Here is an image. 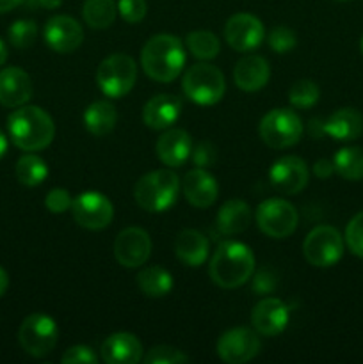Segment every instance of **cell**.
Masks as SVG:
<instances>
[{
    "instance_id": "1f68e13d",
    "label": "cell",
    "mask_w": 363,
    "mask_h": 364,
    "mask_svg": "<svg viewBox=\"0 0 363 364\" xmlns=\"http://www.w3.org/2000/svg\"><path fill=\"white\" fill-rule=\"evenodd\" d=\"M185 45H187L189 52L194 57L201 60H210L214 57L219 55L221 43L214 32L209 31H194L189 32L185 38Z\"/></svg>"
},
{
    "instance_id": "7bdbcfd3",
    "label": "cell",
    "mask_w": 363,
    "mask_h": 364,
    "mask_svg": "<svg viewBox=\"0 0 363 364\" xmlns=\"http://www.w3.org/2000/svg\"><path fill=\"white\" fill-rule=\"evenodd\" d=\"M313 173H315V176L320 178V180H326V178H330L331 174L335 173V164L326 159L317 160L315 166H313Z\"/></svg>"
},
{
    "instance_id": "f35d334b",
    "label": "cell",
    "mask_w": 363,
    "mask_h": 364,
    "mask_svg": "<svg viewBox=\"0 0 363 364\" xmlns=\"http://www.w3.org/2000/svg\"><path fill=\"white\" fill-rule=\"evenodd\" d=\"M73 199H71L70 192L64 188H52L45 198V206L48 212L52 213H64L71 210Z\"/></svg>"
},
{
    "instance_id": "9a60e30c",
    "label": "cell",
    "mask_w": 363,
    "mask_h": 364,
    "mask_svg": "<svg viewBox=\"0 0 363 364\" xmlns=\"http://www.w3.org/2000/svg\"><path fill=\"white\" fill-rule=\"evenodd\" d=\"M270 183L280 192L288 196L299 194L308 185V167L299 156H281L269 171Z\"/></svg>"
},
{
    "instance_id": "52a82bcc",
    "label": "cell",
    "mask_w": 363,
    "mask_h": 364,
    "mask_svg": "<svg viewBox=\"0 0 363 364\" xmlns=\"http://www.w3.org/2000/svg\"><path fill=\"white\" fill-rule=\"evenodd\" d=\"M260 137L269 148L283 149L298 144L302 135V121L292 109H274L260 121Z\"/></svg>"
},
{
    "instance_id": "484cf974",
    "label": "cell",
    "mask_w": 363,
    "mask_h": 364,
    "mask_svg": "<svg viewBox=\"0 0 363 364\" xmlns=\"http://www.w3.org/2000/svg\"><path fill=\"white\" fill-rule=\"evenodd\" d=\"M253 212L248 203L241 199H230L224 203L217 213V228L224 235L242 233L251 224Z\"/></svg>"
},
{
    "instance_id": "836d02e7",
    "label": "cell",
    "mask_w": 363,
    "mask_h": 364,
    "mask_svg": "<svg viewBox=\"0 0 363 364\" xmlns=\"http://www.w3.org/2000/svg\"><path fill=\"white\" fill-rule=\"evenodd\" d=\"M7 36L14 48L25 50L34 45L38 38V25L32 20H16L7 31Z\"/></svg>"
},
{
    "instance_id": "603a6c76",
    "label": "cell",
    "mask_w": 363,
    "mask_h": 364,
    "mask_svg": "<svg viewBox=\"0 0 363 364\" xmlns=\"http://www.w3.org/2000/svg\"><path fill=\"white\" fill-rule=\"evenodd\" d=\"M270 68L263 57L246 55L238 59L233 70V80L238 89L246 92H255L269 82Z\"/></svg>"
},
{
    "instance_id": "4dcf8cb0",
    "label": "cell",
    "mask_w": 363,
    "mask_h": 364,
    "mask_svg": "<svg viewBox=\"0 0 363 364\" xmlns=\"http://www.w3.org/2000/svg\"><path fill=\"white\" fill-rule=\"evenodd\" d=\"M48 176V166L38 155H23L16 162V178L25 187H38Z\"/></svg>"
},
{
    "instance_id": "7c38bea8",
    "label": "cell",
    "mask_w": 363,
    "mask_h": 364,
    "mask_svg": "<svg viewBox=\"0 0 363 364\" xmlns=\"http://www.w3.org/2000/svg\"><path fill=\"white\" fill-rule=\"evenodd\" d=\"M262 348L256 331L235 327L226 331L217 341V354L228 364H244L251 361Z\"/></svg>"
},
{
    "instance_id": "d6a6232c",
    "label": "cell",
    "mask_w": 363,
    "mask_h": 364,
    "mask_svg": "<svg viewBox=\"0 0 363 364\" xmlns=\"http://www.w3.org/2000/svg\"><path fill=\"white\" fill-rule=\"evenodd\" d=\"M320 98V89L319 85L313 80L308 78H302V80L295 82L294 85L288 91V102L294 109H310V107L315 105Z\"/></svg>"
},
{
    "instance_id": "ac0fdd59",
    "label": "cell",
    "mask_w": 363,
    "mask_h": 364,
    "mask_svg": "<svg viewBox=\"0 0 363 364\" xmlns=\"http://www.w3.org/2000/svg\"><path fill=\"white\" fill-rule=\"evenodd\" d=\"M32 96V80L27 71L20 68L0 70V105L18 109L25 105Z\"/></svg>"
},
{
    "instance_id": "ba28073f",
    "label": "cell",
    "mask_w": 363,
    "mask_h": 364,
    "mask_svg": "<svg viewBox=\"0 0 363 364\" xmlns=\"http://www.w3.org/2000/svg\"><path fill=\"white\" fill-rule=\"evenodd\" d=\"M59 329L52 316L34 313L21 322L18 341L21 348L32 358H45L56 348Z\"/></svg>"
},
{
    "instance_id": "83f0119b",
    "label": "cell",
    "mask_w": 363,
    "mask_h": 364,
    "mask_svg": "<svg viewBox=\"0 0 363 364\" xmlns=\"http://www.w3.org/2000/svg\"><path fill=\"white\" fill-rule=\"evenodd\" d=\"M137 284L146 297L160 299L173 288V276L162 267H146L139 272Z\"/></svg>"
},
{
    "instance_id": "74e56055",
    "label": "cell",
    "mask_w": 363,
    "mask_h": 364,
    "mask_svg": "<svg viewBox=\"0 0 363 364\" xmlns=\"http://www.w3.org/2000/svg\"><path fill=\"white\" fill-rule=\"evenodd\" d=\"M117 11L121 18L128 23H139L146 16V0H120L117 2Z\"/></svg>"
},
{
    "instance_id": "8992f818",
    "label": "cell",
    "mask_w": 363,
    "mask_h": 364,
    "mask_svg": "<svg viewBox=\"0 0 363 364\" xmlns=\"http://www.w3.org/2000/svg\"><path fill=\"white\" fill-rule=\"evenodd\" d=\"M182 87L187 98L198 105H214L224 96L226 82H224V75L216 66L199 63L185 71Z\"/></svg>"
},
{
    "instance_id": "f546056e",
    "label": "cell",
    "mask_w": 363,
    "mask_h": 364,
    "mask_svg": "<svg viewBox=\"0 0 363 364\" xmlns=\"http://www.w3.org/2000/svg\"><path fill=\"white\" fill-rule=\"evenodd\" d=\"M335 171L340 174L344 180L359 181L363 180V149L356 146L338 149L333 159Z\"/></svg>"
},
{
    "instance_id": "277c9868",
    "label": "cell",
    "mask_w": 363,
    "mask_h": 364,
    "mask_svg": "<svg viewBox=\"0 0 363 364\" xmlns=\"http://www.w3.org/2000/svg\"><path fill=\"white\" fill-rule=\"evenodd\" d=\"M180 178L169 169L152 171L135 183L134 198L142 210L160 213L169 210L180 194Z\"/></svg>"
},
{
    "instance_id": "b9f144b4",
    "label": "cell",
    "mask_w": 363,
    "mask_h": 364,
    "mask_svg": "<svg viewBox=\"0 0 363 364\" xmlns=\"http://www.w3.org/2000/svg\"><path fill=\"white\" fill-rule=\"evenodd\" d=\"M253 288H255V291L258 295L267 294V291H270L274 288V277L269 276L267 270H263V272H260L258 276H256L255 283H253Z\"/></svg>"
},
{
    "instance_id": "3957f363",
    "label": "cell",
    "mask_w": 363,
    "mask_h": 364,
    "mask_svg": "<svg viewBox=\"0 0 363 364\" xmlns=\"http://www.w3.org/2000/svg\"><path fill=\"white\" fill-rule=\"evenodd\" d=\"M210 277L221 288L242 287L255 272V255L241 242H224L210 259Z\"/></svg>"
},
{
    "instance_id": "2e32d148",
    "label": "cell",
    "mask_w": 363,
    "mask_h": 364,
    "mask_svg": "<svg viewBox=\"0 0 363 364\" xmlns=\"http://www.w3.org/2000/svg\"><path fill=\"white\" fill-rule=\"evenodd\" d=\"M43 34H45L46 45L57 53L75 52L84 41L82 25L75 18L64 16V14L50 18Z\"/></svg>"
},
{
    "instance_id": "681fc988",
    "label": "cell",
    "mask_w": 363,
    "mask_h": 364,
    "mask_svg": "<svg viewBox=\"0 0 363 364\" xmlns=\"http://www.w3.org/2000/svg\"><path fill=\"white\" fill-rule=\"evenodd\" d=\"M359 48H362V53H363V38H362V43H359Z\"/></svg>"
},
{
    "instance_id": "f6af8a7d",
    "label": "cell",
    "mask_w": 363,
    "mask_h": 364,
    "mask_svg": "<svg viewBox=\"0 0 363 364\" xmlns=\"http://www.w3.org/2000/svg\"><path fill=\"white\" fill-rule=\"evenodd\" d=\"M21 0H0V14L2 13H9L13 11L14 7L20 6Z\"/></svg>"
},
{
    "instance_id": "5b68a950",
    "label": "cell",
    "mask_w": 363,
    "mask_h": 364,
    "mask_svg": "<svg viewBox=\"0 0 363 364\" xmlns=\"http://www.w3.org/2000/svg\"><path fill=\"white\" fill-rule=\"evenodd\" d=\"M137 80V64L127 53H114L100 63L96 70V84L109 98L128 95Z\"/></svg>"
},
{
    "instance_id": "d4e9b609",
    "label": "cell",
    "mask_w": 363,
    "mask_h": 364,
    "mask_svg": "<svg viewBox=\"0 0 363 364\" xmlns=\"http://www.w3.org/2000/svg\"><path fill=\"white\" fill-rule=\"evenodd\" d=\"M174 251L180 262L187 267H199L209 258V240L196 230H185L174 242Z\"/></svg>"
},
{
    "instance_id": "f907efd6",
    "label": "cell",
    "mask_w": 363,
    "mask_h": 364,
    "mask_svg": "<svg viewBox=\"0 0 363 364\" xmlns=\"http://www.w3.org/2000/svg\"><path fill=\"white\" fill-rule=\"evenodd\" d=\"M337 2H347V0H337Z\"/></svg>"
},
{
    "instance_id": "c3c4849f",
    "label": "cell",
    "mask_w": 363,
    "mask_h": 364,
    "mask_svg": "<svg viewBox=\"0 0 363 364\" xmlns=\"http://www.w3.org/2000/svg\"><path fill=\"white\" fill-rule=\"evenodd\" d=\"M6 151H7V139H6V135L0 132V159L6 155Z\"/></svg>"
},
{
    "instance_id": "6da1fadb",
    "label": "cell",
    "mask_w": 363,
    "mask_h": 364,
    "mask_svg": "<svg viewBox=\"0 0 363 364\" xmlns=\"http://www.w3.org/2000/svg\"><path fill=\"white\" fill-rule=\"evenodd\" d=\"M11 141L23 151H39L56 137V124L48 112L34 105H21L7 117Z\"/></svg>"
},
{
    "instance_id": "bcb514c9",
    "label": "cell",
    "mask_w": 363,
    "mask_h": 364,
    "mask_svg": "<svg viewBox=\"0 0 363 364\" xmlns=\"http://www.w3.org/2000/svg\"><path fill=\"white\" fill-rule=\"evenodd\" d=\"M7 287H9V277H7V272L6 270L0 267V297H2L4 294H6Z\"/></svg>"
},
{
    "instance_id": "8d00e7d4",
    "label": "cell",
    "mask_w": 363,
    "mask_h": 364,
    "mask_svg": "<svg viewBox=\"0 0 363 364\" xmlns=\"http://www.w3.org/2000/svg\"><path fill=\"white\" fill-rule=\"evenodd\" d=\"M269 46L276 53H288L295 45H298V38H295V32L290 31L288 27H274L273 31L269 32Z\"/></svg>"
},
{
    "instance_id": "7dc6e473",
    "label": "cell",
    "mask_w": 363,
    "mask_h": 364,
    "mask_svg": "<svg viewBox=\"0 0 363 364\" xmlns=\"http://www.w3.org/2000/svg\"><path fill=\"white\" fill-rule=\"evenodd\" d=\"M7 55H9V53H7V45L4 43V39L0 38V66H4V64H6Z\"/></svg>"
},
{
    "instance_id": "7a4b0ae2",
    "label": "cell",
    "mask_w": 363,
    "mask_h": 364,
    "mask_svg": "<svg viewBox=\"0 0 363 364\" xmlns=\"http://www.w3.org/2000/svg\"><path fill=\"white\" fill-rule=\"evenodd\" d=\"M185 64V48L173 34H157L141 52V66L157 82H173Z\"/></svg>"
},
{
    "instance_id": "e575fe53",
    "label": "cell",
    "mask_w": 363,
    "mask_h": 364,
    "mask_svg": "<svg viewBox=\"0 0 363 364\" xmlns=\"http://www.w3.org/2000/svg\"><path fill=\"white\" fill-rule=\"evenodd\" d=\"M142 361L146 364H182L189 363V358L178 348L169 347V345H159V347L152 348Z\"/></svg>"
},
{
    "instance_id": "60d3db41",
    "label": "cell",
    "mask_w": 363,
    "mask_h": 364,
    "mask_svg": "<svg viewBox=\"0 0 363 364\" xmlns=\"http://www.w3.org/2000/svg\"><path fill=\"white\" fill-rule=\"evenodd\" d=\"M192 156H194V164L198 167L212 166L216 162V148L210 142H199L196 148H192Z\"/></svg>"
},
{
    "instance_id": "4316f807",
    "label": "cell",
    "mask_w": 363,
    "mask_h": 364,
    "mask_svg": "<svg viewBox=\"0 0 363 364\" xmlns=\"http://www.w3.org/2000/svg\"><path fill=\"white\" fill-rule=\"evenodd\" d=\"M117 123V112L112 103L95 102L85 109L84 124L88 132L95 137H105L114 130Z\"/></svg>"
},
{
    "instance_id": "e0dca14e",
    "label": "cell",
    "mask_w": 363,
    "mask_h": 364,
    "mask_svg": "<svg viewBox=\"0 0 363 364\" xmlns=\"http://www.w3.org/2000/svg\"><path fill=\"white\" fill-rule=\"evenodd\" d=\"M288 308L280 299H263L253 308L251 322L253 327L258 334L267 338H274L283 333L288 326Z\"/></svg>"
},
{
    "instance_id": "d590c367",
    "label": "cell",
    "mask_w": 363,
    "mask_h": 364,
    "mask_svg": "<svg viewBox=\"0 0 363 364\" xmlns=\"http://www.w3.org/2000/svg\"><path fill=\"white\" fill-rule=\"evenodd\" d=\"M345 244L352 255L363 258V212L356 213L345 228Z\"/></svg>"
},
{
    "instance_id": "44dd1931",
    "label": "cell",
    "mask_w": 363,
    "mask_h": 364,
    "mask_svg": "<svg viewBox=\"0 0 363 364\" xmlns=\"http://www.w3.org/2000/svg\"><path fill=\"white\" fill-rule=\"evenodd\" d=\"M100 354L107 364H135L142 359V345L134 334L114 333L103 341Z\"/></svg>"
},
{
    "instance_id": "d6986e66",
    "label": "cell",
    "mask_w": 363,
    "mask_h": 364,
    "mask_svg": "<svg viewBox=\"0 0 363 364\" xmlns=\"http://www.w3.org/2000/svg\"><path fill=\"white\" fill-rule=\"evenodd\" d=\"M182 191H184L185 199L196 208H209L214 205L219 194V185L216 178L205 171L203 167L189 171L182 181Z\"/></svg>"
},
{
    "instance_id": "4fadbf2b",
    "label": "cell",
    "mask_w": 363,
    "mask_h": 364,
    "mask_svg": "<svg viewBox=\"0 0 363 364\" xmlns=\"http://www.w3.org/2000/svg\"><path fill=\"white\" fill-rule=\"evenodd\" d=\"M265 38L262 21L249 13H237L224 25V39L237 52L255 50Z\"/></svg>"
},
{
    "instance_id": "ffe728a7",
    "label": "cell",
    "mask_w": 363,
    "mask_h": 364,
    "mask_svg": "<svg viewBox=\"0 0 363 364\" xmlns=\"http://www.w3.org/2000/svg\"><path fill=\"white\" fill-rule=\"evenodd\" d=\"M192 139L182 128H171L157 139V155L167 167H180L192 155Z\"/></svg>"
},
{
    "instance_id": "9c48e42d",
    "label": "cell",
    "mask_w": 363,
    "mask_h": 364,
    "mask_svg": "<svg viewBox=\"0 0 363 364\" xmlns=\"http://www.w3.org/2000/svg\"><path fill=\"white\" fill-rule=\"evenodd\" d=\"M302 252L310 265L319 269L333 267L344 255V238L333 226H317L305 238Z\"/></svg>"
},
{
    "instance_id": "8fae6325",
    "label": "cell",
    "mask_w": 363,
    "mask_h": 364,
    "mask_svg": "<svg viewBox=\"0 0 363 364\" xmlns=\"http://www.w3.org/2000/svg\"><path fill=\"white\" fill-rule=\"evenodd\" d=\"M71 213H73V219L77 220L78 226L98 231L112 223L114 206L110 199L105 198L102 192L88 191L73 199Z\"/></svg>"
},
{
    "instance_id": "cb8c5ba5",
    "label": "cell",
    "mask_w": 363,
    "mask_h": 364,
    "mask_svg": "<svg viewBox=\"0 0 363 364\" xmlns=\"http://www.w3.org/2000/svg\"><path fill=\"white\" fill-rule=\"evenodd\" d=\"M322 132L335 141H354L363 132V116L351 107L338 109L324 121Z\"/></svg>"
},
{
    "instance_id": "7402d4cb",
    "label": "cell",
    "mask_w": 363,
    "mask_h": 364,
    "mask_svg": "<svg viewBox=\"0 0 363 364\" xmlns=\"http://www.w3.org/2000/svg\"><path fill=\"white\" fill-rule=\"evenodd\" d=\"M182 114V102L173 95H159L142 109V121L152 130H167Z\"/></svg>"
},
{
    "instance_id": "f1b7e54d",
    "label": "cell",
    "mask_w": 363,
    "mask_h": 364,
    "mask_svg": "<svg viewBox=\"0 0 363 364\" xmlns=\"http://www.w3.org/2000/svg\"><path fill=\"white\" fill-rule=\"evenodd\" d=\"M116 13L117 7L114 0H85L82 7V16L85 23L98 31L110 27L116 20Z\"/></svg>"
},
{
    "instance_id": "30bf717a",
    "label": "cell",
    "mask_w": 363,
    "mask_h": 364,
    "mask_svg": "<svg viewBox=\"0 0 363 364\" xmlns=\"http://www.w3.org/2000/svg\"><path fill=\"white\" fill-rule=\"evenodd\" d=\"M256 224L260 230L270 238H287L298 228V212L285 199H267L260 203L255 213Z\"/></svg>"
},
{
    "instance_id": "5bb4252c",
    "label": "cell",
    "mask_w": 363,
    "mask_h": 364,
    "mask_svg": "<svg viewBox=\"0 0 363 364\" xmlns=\"http://www.w3.org/2000/svg\"><path fill=\"white\" fill-rule=\"evenodd\" d=\"M152 252V238L141 228H127L114 240V256L127 269H135L148 262Z\"/></svg>"
},
{
    "instance_id": "ab89813d",
    "label": "cell",
    "mask_w": 363,
    "mask_h": 364,
    "mask_svg": "<svg viewBox=\"0 0 363 364\" xmlns=\"http://www.w3.org/2000/svg\"><path fill=\"white\" fill-rule=\"evenodd\" d=\"M98 355L95 354L91 347L88 345H75V347L68 348L60 358L63 364H78V363H96Z\"/></svg>"
},
{
    "instance_id": "ee69618b",
    "label": "cell",
    "mask_w": 363,
    "mask_h": 364,
    "mask_svg": "<svg viewBox=\"0 0 363 364\" xmlns=\"http://www.w3.org/2000/svg\"><path fill=\"white\" fill-rule=\"evenodd\" d=\"M21 4H27L28 7H45V9H57L63 4V0H21Z\"/></svg>"
}]
</instances>
